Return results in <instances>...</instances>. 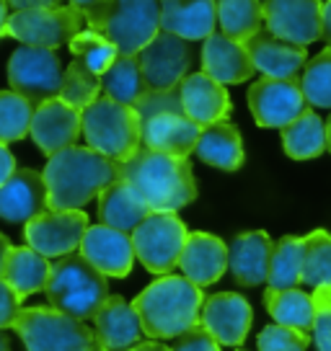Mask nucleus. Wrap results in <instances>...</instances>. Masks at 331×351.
<instances>
[{
  "label": "nucleus",
  "instance_id": "f257e3e1",
  "mask_svg": "<svg viewBox=\"0 0 331 351\" xmlns=\"http://www.w3.org/2000/svg\"><path fill=\"white\" fill-rule=\"evenodd\" d=\"M47 207L55 212L86 207L106 186L122 178V163H114L91 147H67L47 160Z\"/></svg>",
  "mask_w": 331,
  "mask_h": 351
},
{
  "label": "nucleus",
  "instance_id": "f03ea898",
  "mask_svg": "<svg viewBox=\"0 0 331 351\" xmlns=\"http://www.w3.org/2000/svg\"><path fill=\"white\" fill-rule=\"evenodd\" d=\"M122 181L135 189L150 212H176L197 199L189 158H174L148 147H140L127 163H122Z\"/></svg>",
  "mask_w": 331,
  "mask_h": 351
},
{
  "label": "nucleus",
  "instance_id": "7ed1b4c3",
  "mask_svg": "<svg viewBox=\"0 0 331 351\" xmlns=\"http://www.w3.org/2000/svg\"><path fill=\"white\" fill-rule=\"evenodd\" d=\"M205 295L187 276L166 274L135 297V313L150 339H179L199 323Z\"/></svg>",
  "mask_w": 331,
  "mask_h": 351
},
{
  "label": "nucleus",
  "instance_id": "20e7f679",
  "mask_svg": "<svg viewBox=\"0 0 331 351\" xmlns=\"http://www.w3.org/2000/svg\"><path fill=\"white\" fill-rule=\"evenodd\" d=\"M91 32L109 39L124 57H137L161 32L158 0H101L83 13Z\"/></svg>",
  "mask_w": 331,
  "mask_h": 351
},
{
  "label": "nucleus",
  "instance_id": "39448f33",
  "mask_svg": "<svg viewBox=\"0 0 331 351\" xmlns=\"http://www.w3.org/2000/svg\"><path fill=\"white\" fill-rule=\"evenodd\" d=\"M45 295L49 307L76 320H93L101 305L109 300L106 276L93 269L80 253L62 256L52 263Z\"/></svg>",
  "mask_w": 331,
  "mask_h": 351
},
{
  "label": "nucleus",
  "instance_id": "423d86ee",
  "mask_svg": "<svg viewBox=\"0 0 331 351\" xmlns=\"http://www.w3.org/2000/svg\"><path fill=\"white\" fill-rule=\"evenodd\" d=\"M80 117L89 147L114 163H127L143 147V127L133 106L99 96Z\"/></svg>",
  "mask_w": 331,
  "mask_h": 351
},
{
  "label": "nucleus",
  "instance_id": "0eeeda50",
  "mask_svg": "<svg viewBox=\"0 0 331 351\" xmlns=\"http://www.w3.org/2000/svg\"><path fill=\"white\" fill-rule=\"evenodd\" d=\"M26 351H91L99 346L96 333L55 307H23L13 323Z\"/></svg>",
  "mask_w": 331,
  "mask_h": 351
},
{
  "label": "nucleus",
  "instance_id": "6e6552de",
  "mask_svg": "<svg viewBox=\"0 0 331 351\" xmlns=\"http://www.w3.org/2000/svg\"><path fill=\"white\" fill-rule=\"evenodd\" d=\"M187 238V225L176 217V212H150L133 232L135 258H140L150 274L166 276L179 266Z\"/></svg>",
  "mask_w": 331,
  "mask_h": 351
},
{
  "label": "nucleus",
  "instance_id": "1a4fd4ad",
  "mask_svg": "<svg viewBox=\"0 0 331 351\" xmlns=\"http://www.w3.org/2000/svg\"><path fill=\"white\" fill-rule=\"evenodd\" d=\"M62 65L55 49L42 47H19L8 60V83L11 90L34 106L60 99L62 90Z\"/></svg>",
  "mask_w": 331,
  "mask_h": 351
},
{
  "label": "nucleus",
  "instance_id": "9d476101",
  "mask_svg": "<svg viewBox=\"0 0 331 351\" xmlns=\"http://www.w3.org/2000/svg\"><path fill=\"white\" fill-rule=\"evenodd\" d=\"M83 13L73 5H57V8H34V11H13L8 16L5 34L19 39L23 47H42L57 49L70 44L76 34L83 32Z\"/></svg>",
  "mask_w": 331,
  "mask_h": 351
},
{
  "label": "nucleus",
  "instance_id": "9b49d317",
  "mask_svg": "<svg viewBox=\"0 0 331 351\" xmlns=\"http://www.w3.org/2000/svg\"><path fill=\"white\" fill-rule=\"evenodd\" d=\"M246 101L256 124L266 130H285L287 124H293L308 111V101L300 90L298 77H287V80L262 77L249 88Z\"/></svg>",
  "mask_w": 331,
  "mask_h": 351
},
{
  "label": "nucleus",
  "instance_id": "f8f14e48",
  "mask_svg": "<svg viewBox=\"0 0 331 351\" xmlns=\"http://www.w3.org/2000/svg\"><path fill=\"white\" fill-rule=\"evenodd\" d=\"M89 228V215L83 209H67V212L47 209L45 215L26 222L23 238L29 248L42 253L45 258H62L80 248Z\"/></svg>",
  "mask_w": 331,
  "mask_h": 351
},
{
  "label": "nucleus",
  "instance_id": "ddd939ff",
  "mask_svg": "<svg viewBox=\"0 0 331 351\" xmlns=\"http://www.w3.org/2000/svg\"><path fill=\"white\" fill-rule=\"evenodd\" d=\"M148 90H171L187 77L192 67V47L176 34L158 32L155 39L137 55Z\"/></svg>",
  "mask_w": 331,
  "mask_h": 351
},
{
  "label": "nucleus",
  "instance_id": "4468645a",
  "mask_svg": "<svg viewBox=\"0 0 331 351\" xmlns=\"http://www.w3.org/2000/svg\"><path fill=\"white\" fill-rule=\"evenodd\" d=\"M251 313L249 300L238 292H215L202 302L199 326L210 330L220 346H241L254 323Z\"/></svg>",
  "mask_w": 331,
  "mask_h": 351
},
{
  "label": "nucleus",
  "instance_id": "2eb2a0df",
  "mask_svg": "<svg viewBox=\"0 0 331 351\" xmlns=\"http://www.w3.org/2000/svg\"><path fill=\"white\" fill-rule=\"evenodd\" d=\"M321 19H323L321 0H266L264 3L266 32L300 47H308L321 39Z\"/></svg>",
  "mask_w": 331,
  "mask_h": 351
},
{
  "label": "nucleus",
  "instance_id": "dca6fc26",
  "mask_svg": "<svg viewBox=\"0 0 331 351\" xmlns=\"http://www.w3.org/2000/svg\"><path fill=\"white\" fill-rule=\"evenodd\" d=\"M83 111L73 109L70 104H65L62 99L45 101L34 109L32 119V140L36 143V147L52 158V155L62 153L67 147H73L76 140L83 132Z\"/></svg>",
  "mask_w": 331,
  "mask_h": 351
},
{
  "label": "nucleus",
  "instance_id": "f3484780",
  "mask_svg": "<svg viewBox=\"0 0 331 351\" xmlns=\"http://www.w3.org/2000/svg\"><path fill=\"white\" fill-rule=\"evenodd\" d=\"M45 176L34 168H16V173L0 186V219L26 225L47 212Z\"/></svg>",
  "mask_w": 331,
  "mask_h": 351
},
{
  "label": "nucleus",
  "instance_id": "a211bd4d",
  "mask_svg": "<svg viewBox=\"0 0 331 351\" xmlns=\"http://www.w3.org/2000/svg\"><path fill=\"white\" fill-rule=\"evenodd\" d=\"M80 256L99 269L104 276H127L133 271L135 263V248H133V235L119 232L106 225H91L83 243H80Z\"/></svg>",
  "mask_w": 331,
  "mask_h": 351
},
{
  "label": "nucleus",
  "instance_id": "6ab92c4d",
  "mask_svg": "<svg viewBox=\"0 0 331 351\" xmlns=\"http://www.w3.org/2000/svg\"><path fill=\"white\" fill-rule=\"evenodd\" d=\"M246 52L254 62V70H259L264 77H277V80L298 77V73L308 62L306 47L285 42L266 29H262L246 42Z\"/></svg>",
  "mask_w": 331,
  "mask_h": 351
},
{
  "label": "nucleus",
  "instance_id": "aec40b11",
  "mask_svg": "<svg viewBox=\"0 0 331 351\" xmlns=\"http://www.w3.org/2000/svg\"><path fill=\"white\" fill-rule=\"evenodd\" d=\"M179 99L181 109L199 127H210L218 121H225L231 114V96L228 88L220 86L205 73H192L179 83Z\"/></svg>",
  "mask_w": 331,
  "mask_h": 351
},
{
  "label": "nucleus",
  "instance_id": "412c9836",
  "mask_svg": "<svg viewBox=\"0 0 331 351\" xmlns=\"http://www.w3.org/2000/svg\"><path fill=\"white\" fill-rule=\"evenodd\" d=\"M179 269L199 289L215 285L228 269V245L210 232H189Z\"/></svg>",
  "mask_w": 331,
  "mask_h": 351
},
{
  "label": "nucleus",
  "instance_id": "4be33fe9",
  "mask_svg": "<svg viewBox=\"0 0 331 351\" xmlns=\"http://www.w3.org/2000/svg\"><path fill=\"white\" fill-rule=\"evenodd\" d=\"M202 73L220 86H236L254 75V62L246 52V44L233 42L222 32H215L202 44Z\"/></svg>",
  "mask_w": 331,
  "mask_h": 351
},
{
  "label": "nucleus",
  "instance_id": "5701e85b",
  "mask_svg": "<svg viewBox=\"0 0 331 351\" xmlns=\"http://www.w3.org/2000/svg\"><path fill=\"white\" fill-rule=\"evenodd\" d=\"M161 32L176 34L187 42L207 39L218 23V0H158Z\"/></svg>",
  "mask_w": 331,
  "mask_h": 351
},
{
  "label": "nucleus",
  "instance_id": "b1692460",
  "mask_svg": "<svg viewBox=\"0 0 331 351\" xmlns=\"http://www.w3.org/2000/svg\"><path fill=\"white\" fill-rule=\"evenodd\" d=\"M275 243L264 230H249L236 235L228 248V269L241 287H259L266 282L269 258Z\"/></svg>",
  "mask_w": 331,
  "mask_h": 351
},
{
  "label": "nucleus",
  "instance_id": "393cba45",
  "mask_svg": "<svg viewBox=\"0 0 331 351\" xmlns=\"http://www.w3.org/2000/svg\"><path fill=\"white\" fill-rule=\"evenodd\" d=\"M93 333L104 351H127L140 343L143 326L130 302L109 295V300L101 305L93 318Z\"/></svg>",
  "mask_w": 331,
  "mask_h": 351
},
{
  "label": "nucleus",
  "instance_id": "a878e982",
  "mask_svg": "<svg viewBox=\"0 0 331 351\" xmlns=\"http://www.w3.org/2000/svg\"><path fill=\"white\" fill-rule=\"evenodd\" d=\"M202 127L187 114H161L143 124V145L155 153L189 158L199 143Z\"/></svg>",
  "mask_w": 331,
  "mask_h": 351
},
{
  "label": "nucleus",
  "instance_id": "bb28decb",
  "mask_svg": "<svg viewBox=\"0 0 331 351\" xmlns=\"http://www.w3.org/2000/svg\"><path fill=\"white\" fill-rule=\"evenodd\" d=\"M148 215L150 209L145 207V202L135 194V189L122 178L99 194V219L106 228L130 235Z\"/></svg>",
  "mask_w": 331,
  "mask_h": 351
},
{
  "label": "nucleus",
  "instance_id": "cd10ccee",
  "mask_svg": "<svg viewBox=\"0 0 331 351\" xmlns=\"http://www.w3.org/2000/svg\"><path fill=\"white\" fill-rule=\"evenodd\" d=\"M194 153L202 163L220 168V171H238L243 165V140L231 121H218L202 127Z\"/></svg>",
  "mask_w": 331,
  "mask_h": 351
},
{
  "label": "nucleus",
  "instance_id": "c85d7f7f",
  "mask_svg": "<svg viewBox=\"0 0 331 351\" xmlns=\"http://www.w3.org/2000/svg\"><path fill=\"white\" fill-rule=\"evenodd\" d=\"M49 271H52V263L42 253H36L29 245H19L8 256V263L3 269V282L23 300L36 292H45Z\"/></svg>",
  "mask_w": 331,
  "mask_h": 351
},
{
  "label": "nucleus",
  "instance_id": "c756f323",
  "mask_svg": "<svg viewBox=\"0 0 331 351\" xmlns=\"http://www.w3.org/2000/svg\"><path fill=\"white\" fill-rule=\"evenodd\" d=\"M264 305L269 315L277 320V326L300 330L310 336L313 333V318H316V307L313 297L300 289H266Z\"/></svg>",
  "mask_w": 331,
  "mask_h": 351
},
{
  "label": "nucleus",
  "instance_id": "7c9ffc66",
  "mask_svg": "<svg viewBox=\"0 0 331 351\" xmlns=\"http://www.w3.org/2000/svg\"><path fill=\"white\" fill-rule=\"evenodd\" d=\"M101 90H104L106 99L135 109V104L148 93V86H145V77L137 57H124V55L117 57L114 65L101 75Z\"/></svg>",
  "mask_w": 331,
  "mask_h": 351
},
{
  "label": "nucleus",
  "instance_id": "2f4dec72",
  "mask_svg": "<svg viewBox=\"0 0 331 351\" xmlns=\"http://www.w3.org/2000/svg\"><path fill=\"white\" fill-rule=\"evenodd\" d=\"M218 23L222 34L233 42L246 44L264 23L262 0H218Z\"/></svg>",
  "mask_w": 331,
  "mask_h": 351
},
{
  "label": "nucleus",
  "instance_id": "473e14b6",
  "mask_svg": "<svg viewBox=\"0 0 331 351\" xmlns=\"http://www.w3.org/2000/svg\"><path fill=\"white\" fill-rule=\"evenodd\" d=\"M282 145L293 160L319 158L326 150V124L319 114H313L308 109L303 117H298L293 124H287L282 130Z\"/></svg>",
  "mask_w": 331,
  "mask_h": 351
},
{
  "label": "nucleus",
  "instance_id": "72a5a7b5",
  "mask_svg": "<svg viewBox=\"0 0 331 351\" xmlns=\"http://www.w3.org/2000/svg\"><path fill=\"white\" fill-rule=\"evenodd\" d=\"M303 238H279L272 248L266 289H295L303 282Z\"/></svg>",
  "mask_w": 331,
  "mask_h": 351
},
{
  "label": "nucleus",
  "instance_id": "f704fd0d",
  "mask_svg": "<svg viewBox=\"0 0 331 351\" xmlns=\"http://www.w3.org/2000/svg\"><path fill=\"white\" fill-rule=\"evenodd\" d=\"M303 243V285L310 289L331 287V232L313 230Z\"/></svg>",
  "mask_w": 331,
  "mask_h": 351
},
{
  "label": "nucleus",
  "instance_id": "c9c22d12",
  "mask_svg": "<svg viewBox=\"0 0 331 351\" xmlns=\"http://www.w3.org/2000/svg\"><path fill=\"white\" fill-rule=\"evenodd\" d=\"M32 101L19 96L16 90H0V143H19L32 132L34 119Z\"/></svg>",
  "mask_w": 331,
  "mask_h": 351
},
{
  "label": "nucleus",
  "instance_id": "e433bc0d",
  "mask_svg": "<svg viewBox=\"0 0 331 351\" xmlns=\"http://www.w3.org/2000/svg\"><path fill=\"white\" fill-rule=\"evenodd\" d=\"M67 47H70V52H73V60H80L91 73H96L99 77L104 75V73L114 65V60L119 57L117 47H114L109 39H104L101 34L91 32V29L76 34Z\"/></svg>",
  "mask_w": 331,
  "mask_h": 351
},
{
  "label": "nucleus",
  "instance_id": "4c0bfd02",
  "mask_svg": "<svg viewBox=\"0 0 331 351\" xmlns=\"http://www.w3.org/2000/svg\"><path fill=\"white\" fill-rule=\"evenodd\" d=\"M99 93H101V77L96 73H91L80 60H73L67 65L65 75H62L60 99L65 101V104H70L73 109L83 111L99 99Z\"/></svg>",
  "mask_w": 331,
  "mask_h": 351
},
{
  "label": "nucleus",
  "instance_id": "58836bf2",
  "mask_svg": "<svg viewBox=\"0 0 331 351\" xmlns=\"http://www.w3.org/2000/svg\"><path fill=\"white\" fill-rule=\"evenodd\" d=\"M300 90L310 106L331 109V47L306 62L300 73Z\"/></svg>",
  "mask_w": 331,
  "mask_h": 351
},
{
  "label": "nucleus",
  "instance_id": "ea45409f",
  "mask_svg": "<svg viewBox=\"0 0 331 351\" xmlns=\"http://www.w3.org/2000/svg\"><path fill=\"white\" fill-rule=\"evenodd\" d=\"M308 346L310 336L300 333V330L285 328V326H266L256 339L259 351H306Z\"/></svg>",
  "mask_w": 331,
  "mask_h": 351
},
{
  "label": "nucleus",
  "instance_id": "a19ab883",
  "mask_svg": "<svg viewBox=\"0 0 331 351\" xmlns=\"http://www.w3.org/2000/svg\"><path fill=\"white\" fill-rule=\"evenodd\" d=\"M135 111H137L140 127L148 119L161 117V114H184L181 99H179V88H171V90H148L143 99L135 104Z\"/></svg>",
  "mask_w": 331,
  "mask_h": 351
},
{
  "label": "nucleus",
  "instance_id": "79ce46f5",
  "mask_svg": "<svg viewBox=\"0 0 331 351\" xmlns=\"http://www.w3.org/2000/svg\"><path fill=\"white\" fill-rule=\"evenodd\" d=\"M313 307H316V318H313V339L316 349L331 351V287H319L313 289Z\"/></svg>",
  "mask_w": 331,
  "mask_h": 351
},
{
  "label": "nucleus",
  "instance_id": "37998d69",
  "mask_svg": "<svg viewBox=\"0 0 331 351\" xmlns=\"http://www.w3.org/2000/svg\"><path fill=\"white\" fill-rule=\"evenodd\" d=\"M171 351H220V343L212 339V333L205 326H194L187 333H181Z\"/></svg>",
  "mask_w": 331,
  "mask_h": 351
},
{
  "label": "nucleus",
  "instance_id": "c03bdc74",
  "mask_svg": "<svg viewBox=\"0 0 331 351\" xmlns=\"http://www.w3.org/2000/svg\"><path fill=\"white\" fill-rule=\"evenodd\" d=\"M21 310V297L0 279V330L13 328V323H16Z\"/></svg>",
  "mask_w": 331,
  "mask_h": 351
},
{
  "label": "nucleus",
  "instance_id": "a18cd8bd",
  "mask_svg": "<svg viewBox=\"0 0 331 351\" xmlns=\"http://www.w3.org/2000/svg\"><path fill=\"white\" fill-rule=\"evenodd\" d=\"M13 173H16V158H13V153L8 150V145L0 143V186H3Z\"/></svg>",
  "mask_w": 331,
  "mask_h": 351
},
{
  "label": "nucleus",
  "instance_id": "49530a36",
  "mask_svg": "<svg viewBox=\"0 0 331 351\" xmlns=\"http://www.w3.org/2000/svg\"><path fill=\"white\" fill-rule=\"evenodd\" d=\"M13 11H34V8H57L62 0H8Z\"/></svg>",
  "mask_w": 331,
  "mask_h": 351
},
{
  "label": "nucleus",
  "instance_id": "de8ad7c7",
  "mask_svg": "<svg viewBox=\"0 0 331 351\" xmlns=\"http://www.w3.org/2000/svg\"><path fill=\"white\" fill-rule=\"evenodd\" d=\"M321 39H326L331 47V0L323 3V19H321Z\"/></svg>",
  "mask_w": 331,
  "mask_h": 351
},
{
  "label": "nucleus",
  "instance_id": "09e8293b",
  "mask_svg": "<svg viewBox=\"0 0 331 351\" xmlns=\"http://www.w3.org/2000/svg\"><path fill=\"white\" fill-rule=\"evenodd\" d=\"M11 251H13V245H11V241L0 232V279H3V269H5V263H8V256H11Z\"/></svg>",
  "mask_w": 331,
  "mask_h": 351
},
{
  "label": "nucleus",
  "instance_id": "8fccbe9b",
  "mask_svg": "<svg viewBox=\"0 0 331 351\" xmlns=\"http://www.w3.org/2000/svg\"><path fill=\"white\" fill-rule=\"evenodd\" d=\"M127 351H171V349H166L163 343H158V341H145V343H137V346H133V349Z\"/></svg>",
  "mask_w": 331,
  "mask_h": 351
},
{
  "label": "nucleus",
  "instance_id": "3c124183",
  "mask_svg": "<svg viewBox=\"0 0 331 351\" xmlns=\"http://www.w3.org/2000/svg\"><path fill=\"white\" fill-rule=\"evenodd\" d=\"M99 3H101V0H70V5H73V8H78L80 13H89L91 8H96Z\"/></svg>",
  "mask_w": 331,
  "mask_h": 351
},
{
  "label": "nucleus",
  "instance_id": "603ef678",
  "mask_svg": "<svg viewBox=\"0 0 331 351\" xmlns=\"http://www.w3.org/2000/svg\"><path fill=\"white\" fill-rule=\"evenodd\" d=\"M5 26H8V0H0V39L5 36Z\"/></svg>",
  "mask_w": 331,
  "mask_h": 351
},
{
  "label": "nucleus",
  "instance_id": "864d4df0",
  "mask_svg": "<svg viewBox=\"0 0 331 351\" xmlns=\"http://www.w3.org/2000/svg\"><path fill=\"white\" fill-rule=\"evenodd\" d=\"M0 351H11V339H8V333H3V330H0Z\"/></svg>",
  "mask_w": 331,
  "mask_h": 351
},
{
  "label": "nucleus",
  "instance_id": "5fc2aeb1",
  "mask_svg": "<svg viewBox=\"0 0 331 351\" xmlns=\"http://www.w3.org/2000/svg\"><path fill=\"white\" fill-rule=\"evenodd\" d=\"M326 150H331V117L326 121Z\"/></svg>",
  "mask_w": 331,
  "mask_h": 351
},
{
  "label": "nucleus",
  "instance_id": "6e6d98bb",
  "mask_svg": "<svg viewBox=\"0 0 331 351\" xmlns=\"http://www.w3.org/2000/svg\"><path fill=\"white\" fill-rule=\"evenodd\" d=\"M91 351H104V349H101V346H93V349H91Z\"/></svg>",
  "mask_w": 331,
  "mask_h": 351
},
{
  "label": "nucleus",
  "instance_id": "4d7b16f0",
  "mask_svg": "<svg viewBox=\"0 0 331 351\" xmlns=\"http://www.w3.org/2000/svg\"><path fill=\"white\" fill-rule=\"evenodd\" d=\"M321 3H326V0H321Z\"/></svg>",
  "mask_w": 331,
  "mask_h": 351
},
{
  "label": "nucleus",
  "instance_id": "13d9d810",
  "mask_svg": "<svg viewBox=\"0 0 331 351\" xmlns=\"http://www.w3.org/2000/svg\"><path fill=\"white\" fill-rule=\"evenodd\" d=\"M262 3H266V0H262Z\"/></svg>",
  "mask_w": 331,
  "mask_h": 351
}]
</instances>
